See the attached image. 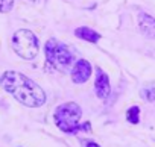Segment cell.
<instances>
[{
    "instance_id": "6da1fadb",
    "label": "cell",
    "mask_w": 155,
    "mask_h": 147,
    "mask_svg": "<svg viewBox=\"0 0 155 147\" xmlns=\"http://www.w3.org/2000/svg\"><path fill=\"white\" fill-rule=\"evenodd\" d=\"M0 85L17 102L28 108H40L46 103V93L40 85L31 81L23 73L8 70L0 76Z\"/></svg>"
},
{
    "instance_id": "7c38bea8",
    "label": "cell",
    "mask_w": 155,
    "mask_h": 147,
    "mask_svg": "<svg viewBox=\"0 0 155 147\" xmlns=\"http://www.w3.org/2000/svg\"><path fill=\"white\" fill-rule=\"evenodd\" d=\"M85 147H101L97 142H93V141H88V142H85Z\"/></svg>"
},
{
    "instance_id": "3957f363",
    "label": "cell",
    "mask_w": 155,
    "mask_h": 147,
    "mask_svg": "<svg viewBox=\"0 0 155 147\" xmlns=\"http://www.w3.org/2000/svg\"><path fill=\"white\" fill-rule=\"evenodd\" d=\"M12 49L20 58L31 61L38 55L40 43L34 32L28 29H20L12 37Z\"/></svg>"
},
{
    "instance_id": "8992f818",
    "label": "cell",
    "mask_w": 155,
    "mask_h": 147,
    "mask_svg": "<svg viewBox=\"0 0 155 147\" xmlns=\"http://www.w3.org/2000/svg\"><path fill=\"white\" fill-rule=\"evenodd\" d=\"M94 90H96V96L99 99H107L111 93V87H110V79L107 76V73H104L101 68H97L96 73V84H94Z\"/></svg>"
},
{
    "instance_id": "52a82bcc",
    "label": "cell",
    "mask_w": 155,
    "mask_h": 147,
    "mask_svg": "<svg viewBox=\"0 0 155 147\" xmlns=\"http://www.w3.org/2000/svg\"><path fill=\"white\" fill-rule=\"evenodd\" d=\"M138 24L140 30L146 38H155V18L149 14H140L138 15Z\"/></svg>"
},
{
    "instance_id": "ba28073f",
    "label": "cell",
    "mask_w": 155,
    "mask_h": 147,
    "mask_svg": "<svg viewBox=\"0 0 155 147\" xmlns=\"http://www.w3.org/2000/svg\"><path fill=\"white\" fill-rule=\"evenodd\" d=\"M74 35L81 40H85V41H90V43H97L101 40V35L97 32H94L93 29L90 27H78L74 30Z\"/></svg>"
},
{
    "instance_id": "30bf717a",
    "label": "cell",
    "mask_w": 155,
    "mask_h": 147,
    "mask_svg": "<svg viewBox=\"0 0 155 147\" xmlns=\"http://www.w3.org/2000/svg\"><path fill=\"white\" fill-rule=\"evenodd\" d=\"M140 94L146 102H153L155 100V87H144L140 91Z\"/></svg>"
},
{
    "instance_id": "7a4b0ae2",
    "label": "cell",
    "mask_w": 155,
    "mask_h": 147,
    "mask_svg": "<svg viewBox=\"0 0 155 147\" xmlns=\"http://www.w3.org/2000/svg\"><path fill=\"white\" fill-rule=\"evenodd\" d=\"M81 115H82V111H81L79 105H76L73 102L62 103L55 109L56 126L65 133H73L78 129H81L79 127Z\"/></svg>"
},
{
    "instance_id": "9c48e42d",
    "label": "cell",
    "mask_w": 155,
    "mask_h": 147,
    "mask_svg": "<svg viewBox=\"0 0 155 147\" xmlns=\"http://www.w3.org/2000/svg\"><path fill=\"white\" fill-rule=\"evenodd\" d=\"M126 118H128L129 123L137 124V123L140 121V108H138V106H132V108H129L128 112H126Z\"/></svg>"
},
{
    "instance_id": "5b68a950",
    "label": "cell",
    "mask_w": 155,
    "mask_h": 147,
    "mask_svg": "<svg viewBox=\"0 0 155 147\" xmlns=\"http://www.w3.org/2000/svg\"><path fill=\"white\" fill-rule=\"evenodd\" d=\"M91 76V65L88 61L81 59L78 61L71 70V81L74 84H85Z\"/></svg>"
},
{
    "instance_id": "8fae6325",
    "label": "cell",
    "mask_w": 155,
    "mask_h": 147,
    "mask_svg": "<svg viewBox=\"0 0 155 147\" xmlns=\"http://www.w3.org/2000/svg\"><path fill=\"white\" fill-rule=\"evenodd\" d=\"M14 6V0H0V12L6 14L12 9Z\"/></svg>"
},
{
    "instance_id": "277c9868",
    "label": "cell",
    "mask_w": 155,
    "mask_h": 147,
    "mask_svg": "<svg viewBox=\"0 0 155 147\" xmlns=\"http://www.w3.org/2000/svg\"><path fill=\"white\" fill-rule=\"evenodd\" d=\"M44 53H46V61L53 65L55 68L61 70V71H67L73 62V55L71 52L59 44L56 40L50 38L47 43H46V47H44Z\"/></svg>"
}]
</instances>
